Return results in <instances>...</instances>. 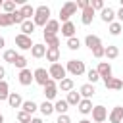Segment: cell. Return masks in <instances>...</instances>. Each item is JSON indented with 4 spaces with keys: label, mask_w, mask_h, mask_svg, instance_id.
Returning a JSON list of instances; mask_svg holds the SVG:
<instances>
[{
    "label": "cell",
    "mask_w": 123,
    "mask_h": 123,
    "mask_svg": "<svg viewBox=\"0 0 123 123\" xmlns=\"http://www.w3.org/2000/svg\"><path fill=\"white\" fill-rule=\"evenodd\" d=\"M48 21H50V8L44 6V4L38 6V8H35V17H33L35 27H44Z\"/></svg>",
    "instance_id": "6da1fadb"
},
{
    "label": "cell",
    "mask_w": 123,
    "mask_h": 123,
    "mask_svg": "<svg viewBox=\"0 0 123 123\" xmlns=\"http://www.w3.org/2000/svg\"><path fill=\"white\" fill-rule=\"evenodd\" d=\"M65 71L71 73L73 77H79L86 71V67H85V62H81V60H69L67 65H65Z\"/></svg>",
    "instance_id": "7a4b0ae2"
},
{
    "label": "cell",
    "mask_w": 123,
    "mask_h": 123,
    "mask_svg": "<svg viewBox=\"0 0 123 123\" xmlns=\"http://www.w3.org/2000/svg\"><path fill=\"white\" fill-rule=\"evenodd\" d=\"M48 75H50V79L52 81H62V79H65V75H67V71H65V67L62 65V63H50V67H48Z\"/></svg>",
    "instance_id": "3957f363"
},
{
    "label": "cell",
    "mask_w": 123,
    "mask_h": 123,
    "mask_svg": "<svg viewBox=\"0 0 123 123\" xmlns=\"http://www.w3.org/2000/svg\"><path fill=\"white\" fill-rule=\"evenodd\" d=\"M75 12H77V2H65V4L62 6V10H60V19H62V23L69 21V17H71Z\"/></svg>",
    "instance_id": "277c9868"
},
{
    "label": "cell",
    "mask_w": 123,
    "mask_h": 123,
    "mask_svg": "<svg viewBox=\"0 0 123 123\" xmlns=\"http://www.w3.org/2000/svg\"><path fill=\"white\" fill-rule=\"evenodd\" d=\"M33 79H35V83H38L40 86H46V83L50 81L48 69H44V67H37V69L33 71Z\"/></svg>",
    "instance_id": "5b68a950"
},
{
    "label": "cell",
    "mask_w": 123,
    "mask_h": 123,
    "mask_svg": "<svg viewBox=\"0 0 123 123\" xmlns=\"http://www.w3.org/2000/svg\"><path fill=\"white\" fill-rule=\"evenodd\" d=\"M96 71H98V75H100V79H102L104 83L113 77V75H111V65H110V62H100L98 67H96Z\"/></svg>",
    "instance_id": "8992f818"
},
{
    "label": "cell",
    "mask_w": 123,
    "mask_h": 123,
    "mask_svg": "<svg viewBox=\"0 0 123 123\" xmlns=\"http://www.w3.org/2000/svg\"><path fill=\"white\" fill-rule=\"evenodd\" d=\"M92 119H94V123H104L106 119H108V110L104 108V106H92Z\"/></svg>",
    "instance_id": "52a82bcc"
},
{
    "label": "cell",
    "mask_w": 123,
    "mask_h": 123,
    "mask_svg": "<svg viewBox=\"0 0 123 123\" xmlns=\"http://www.w3.org/2000/svg\"><path fill=\"white\" fill-rule=\"evenodd\" d=\"M15 44L19 46V50H31L33 48V40H31V37H27V35H15Z\"/></svg>",
    "instance_id": "ba28073f"
},
{
    "label": "cell",
    "mask_w": 123,
    "mask_h": 123,
    "mask_svg": "<svg viewBox=\"0 0 123 123\" xmlns=\"http://www.w3.org/2000/svg\"><path fill=\"white\" fill-rule=\"evenodd\" d=\"M44 96H46V100L50 102V100H54L56 96H58V85H56V81H48L46 83V86H44Z\"/></svg>",
    "instance_id": "9c48e42d"
},
{
    "label": "cell",
    "mask_w": 123,
    "mask_h": 123,
    "mask_svg": "<svg viewBox=\"0 0 123 123\" xmlns=\"http://www.w3.org/2000/svg\"><path fill=\"white\" fill-rule=\"evenodd\" d=\"M17 79H19V85H23V86H29V85L35 81V79H33V71H31V69H27V67L19 71Z\"/></svg>",
    "instance_id": "30bf717a"
},
{
    "label": "cell",
    "mask_w": 123,
    "mask_h": 123,
    "mask_svg": "<svg viewBox=\"0 0 123 123\" xmlns=\"http://www.w3.org/2000/svg\"><path fill=\"white\" fill-rule=\"evenodd\" d=\"M58 33H60V21H58V19H50V21L44 25V35L56 37Z\"/></svg>",
    "instance_id": "8fae6325"
},
{
    "label": "cell",
    "mask_w": 123,
    "mask_h": 123,
    "mask_svg": "<svg viewBox=\"0 0 123 123\" xmlns=\"http://www.w3.org/2000/svg\"><path fill=\"white\" fill-rule=\"evenodd\" d=\"M100 19H102L104 23H108V25H110V23H113V19H115V10H113V8H110V6H108V8H104V10L100 12Z\"/></svg>",
    "instance_id": "7c38bea8"
},
{
    "label": "cell",
    "mask_w": 123,
    "mask_h": 123,
    "mask_svg": "<svg viewBox=\"0 0 123 123\" xmlns=\"http://www.w3.org/2000/svg\"><path fill=\"white\" fill-rule=\"evenodd\" d=\"M85 44H86V46L90 48V52H92L94 48L102 46V40H100L98 35H86V37H85Z\"/></svg>",
    "instance_id": "4fadbf2b"
},
{
    "label": "cell",
    "mask_w": 123,
    "mask_h": 123,
    "mask_svg": "<svg viewBox=\"0 0 123 123\" xmlns=\"http://www.w3.org/2000/svg\"><path fill=\"white\" fill-rule=\"evenodd\" d=\"M123 121V106H115L110 111V123H121Z\"/></svg>",
    "instance_id": "5bb4252c"
},
{
    "label": "cell",
    "mask_w": 123,
    "mask_h": 123,
    "mask_svg": "<svg viewBox=\"0 0 123 123\" xmlns=\"http://www.w3.org/2000/svg\"><path fill=\"white\" fill-rule=\"evenodd\" d=\"M94 92H96V88H94V85H90V83H86V85H83L81 88H79V94H81V98H92L94 96Z\"/></svg>",
    "instance_id": "9a60e30c"
},
{
    "label": "cell",
    "mask_w": 123,
    "mask_h": 123,
    "mask_svg": "<svg viewBox=\"0 0 123 123\" xmlns=\"http://www.w3.org/2000/svg\"><path fill=\"white\" fill-rule=\"evenodd\" d=\"M60 31H62V35H63V37H67V38L75 37V25H73L71 21H65V23H62Z\"/></svg>",
    "instance_id": "2e32d148"
},
{
    "label": "cell",
    "mask_w": 123,
    "mask_h": 123,
    "mask_svg": "<svg viewBox=\"0 0 123 123\" xmlns=\"http://www.w3.org/2000/svg\"><path fill=\"white\" fill-rule=\"evenodd\" d=\"M73 79L71 77H65V79H62L60 83H58V90H62V92H71L73 90Z\"/></svg>",
    "instance_id": "e0dca14e"
},
{
    "label": "cell",
    "mask_w": 123,
    "mask_h": 123,
    "mask_svg": "<svg viewBox=\"0 0 123 123\" xmlns=\"http://www.w3.org/2000/svg\"><path fill=\"white\" fill-rule=\"evenodd\" d=\"M8 104H10V108H21V104H23L21 94H19V92H10V96H8Z\"/></svg>",
    "instance_id": "ac0fdd59"
},
{
    "label": "cell",
    "mask_w": 123,
    "mask_h": 123,
    "mask_svg": "<svg viewBox=\"0 0 123 123\" xmlns=\"http://www.w3.org/2000/svg\"><path fill=\"white\" fill-rule=\"evenodd\" d=\"M92 17H94V10L88 6V8H85V10H83L81 23H83V25H90V23H92Z\"/></svg>",
    "instance_id": "d6986e66"
},
{
    "label": "cell",
    "mask_w": 123,
    "mask_h": 123,
    "mask_svg": "<svg viewBox=\"0 0 123 123\" xmlns=\"http://www.w3.org/2000/svg\"><path fill=\"white\" fill-rule=\"evenodd\" d=\"M31 56L33 58H44L46 56V46L44 44H33V48H31Z\"/></svg>",
    "instance_id": "ffe728a7"
},
{
    "label": "cell",
    "mask_w": 123,
    "mask_h": 123,
    "mask_svg": "<svg viewBox=\"0 0 123 123\" xmlns=\"http://www.w3.org/2000/svg\"><path fill=\"white\" fill-rule=\"evenodd\" d=\"M19 13H21L23 19H31V17H35V8L31 4H23L21 10H19Z\"/></svg>",
    "instance_id": "44dd1931"
},
{
    "label": "cell",
    "mask_w": 123,
    "mask_h": 123,
    "mask_svg": "<svg viewBox=\"0 0 123 123\" xmlns=\"http://www.w3.org/2000/svg\"><path fill=\"white\" fill-rule=\"evenodd\" d=\"M35 33V23L31 21V19H25L23 23H21V35H27V37H31Z\"/></svg>",
    "instance_id": "7402d4cb"
},
{
    "label": "cell",
    "mask_w": 123,
    "mask_h": 123,
    "mask_svg": "<svg viewBox=\"0 0 123 123\" xmlns=\"http://www.w3.org/2000/svg\"><path fill=\"white\" fill-rule=\"evenodd\" d=\"M46 60L50 63H58V60H60V48H46Z\"/></svg>",
    "instance_id": "603a6c76"
},
{
    "label": "cell",
    "mask_w": 123,
    "mask_h": 123,
    "mask_svg": "<svg viewBox=\"0 0 123 123\" xmlns=\"http://www.w3.org/2000/svg\"><path fill=\"white\" fill-rule=\"evenodd\" d=\"M104 85H106V88H110V90H121V88H123V81H121V79H115V77H111V79L106 81Z\"/></svg>",
    "instance_id": "cb8c5ba5"
},
{
    "label": "cell",
    "mask_w": 123,
    "mask_h": 123,
    "mask_svg": "<svg viewBox=\"0 0 123 123\" xmlns=\"http://www.w3.org/2000/svg\"><path fill=\"white\" fill-rule=\"evenodd\" d=\"M83 98H81V94L77 92V90H71V92H67V98H65V102L69 104V106H79V102H81Z\"/></svg>",
    "instance_id": "d4e9b609"
},
{
    "label": "cell",
    "mask_w": 123,
    "mask_h": 123,
    "mask_svg": "<svg viewBox=\"0 0 123 123\" xmlns=\"http://www.w3.org/2000/svg\"><path fill=\"white\" fill-rule=\"evenodd\" d=\"M77 108H79V111H81V113H85V115H86V113H90V111H92V102H90L88 98H83V100L79 102V106H77Z\"/></svg>",
    "instance_id": "484cf974"
},
{
    "label": "cell",
    "mask_w": 123,
    "mask_h": 123,
    "mask_svg": "<svg viewBox=\"0 0 123 123\" xmlns=\"http://www.w3.org/2000/svg\"><path fill=\"white\" fill-rule=\"evenodd\" d=\"M38 110H40V113H42V115H46V117H48V115H52V113H54V104H52V102H48V100H44V102L38 106Z\"/></svg>",
    "instance_id": "4316f807"
},
{
    "label": "cell",
    "mask_w": 123,
    "mask_h": 123,
    "mask_svg": "<svg viewBox=\"0 0 123 123\" xmlns=\"http://www.w3.org/2000/svg\"><path fill=\"white\" fill-rule=\"evenodd\" d=\"M104 56L108 60H115L119 56V48L117 46H104Z\"/></svg>",
    "instance_id": "83f0119b"
},
{
    "label": "cell",
    "mask_w": 123,
    "mask_h": 123,
    "mask_svg": "<svg viewBox=\"0 0 123 123\" xmlns=\"http://www.w3.org/2000/svg\"><path fill=\"white\" fill-rule=\"evenodd\" d=\"M44 42H46V48H58L60 46V37H50V35H44Z\"/></svg>",
    "instance_id": "f1b7e54d"
},
{
    "label": "cell",
    "mask_w": 123,
    "mask_h": 123,
    "mask_svg": "<svg viewBox=\"0 0 123 123\" xmlns=\"http://www.w3.org/2000/svg\"><path fill=\"white\" fill-rule=\"evenodd\" d=\"M21 108H23V111H27L29 115L31 113H35L37 110H38V106L33 102V100H23V104H21Z\"/></svg>",
    "instance_id": "f546056e"
},
{
    "label": "cell",
    "mask_w": 123,
    "mask_h": 123,
    "mask_svg": "<svg viewBox=\"0 0 123 123\" xmlns=\"http://www.w3.org/2000/svg\"><path fill=\"white\" fill-rule=\"evenodd\" d=\"M67 110H69V104H67L65 100H58V102L54 104V111H58L60 115H62V113H67Z\"/></svg>",
    "instance_id": "4dcf8cb0"
},
{
    "label": "cell",
    "mask_w": 123,
    "mask_h": 123,
    "mask_svg": "<svg viewBox=\"0 0 123 123\" xmlns=\"http://www.w3.org/2000/svg\"><path fill=\"white\" fill-rule=\"evenodd\" d=\"M8 96H10V86H8L6 81H0V102L8 100Z\"/></svg>",
    "instance_id": "1f68e13d"
},
{
    "label": "cell",
    "mask_w": 123,
    "mask_h": 123,
    "mask_svg": "<svg viewBox=\"0 0 123 123\" xmlns=\"http://www.w3.org/2000/svg\"><path fill=\"white\" fill-rule=\"evenodd\" d=\"M2 10H4V13H13V12H15V2H13V0L2 2Z\"/></svg>",
    "instance_id": "d6a6232c"
},
{
    "label": "cell",
    "mask_w": 123,
    "mask_h": 123,
    "mask_svg": "<svg viewBox=\"0 0 123 123\" xmlns=\"http://www.w3.org/2000/svg\"><path fill=\"white\" fill-rule=\"evenodd\" d=\"M121 31H123V25H121L119 21H113V23H110V35L117 37V35H119Z\"/></svg>",
    "instance_id": "836d02e7"
},
{
    "label": "cell",
    "mask_w": 123,
    "mask_h": 123,
    "mask_svg": "<svg viewBox=\"0 0 123 123\" xmlns=\"http://www.w3.org/2000/svg\"><path fill=\"white\" fill-rule=\"evenodd\" d=\"M13 65L21 71V69H25L27 67V58L25 56H21V54H17V58H15V62H13Z\"/></svg>",
    "instance_id": "e575fe53"
},
{
    "label": "cell",
    "mask_w": 123,
    "mask_h": 123,
    "mask_svg": "<svg viewBox=\"0 0 123 123\" xmlns=\"http://www.w3.org/2000/svg\"><path fill=\"white\" fill-rule=\"evenodd\" d=\"M10 25H13L12 13H0V27H10Z\"/></svg>",
    "instance_id": "d590c367"
},
{
    "label": "cell",
    "mask_w": 123,
    "mask_h": 123,
    "mask_svg": "<svg viewBox=\"0 0 123 123\" xmlns=\"http://www.w3.org/2000/svg\"><path fill=\"white\" fill-rule=\"evenodd\" d=\"M67 48H69V50H79V48H81V40H79L77 37L67 38Z\"/></svg>",
    "instance_id": "8d00e7d4"
},
{
    "label": "cell",
    "mask_w": 123,
    "mask_h": 123,
    "mask_svg": "<svg viewBox=\"0 0 123 123\" xmlns=\"http://www.w3.org/2000/svg\"><path fill=\"white\" fill-rule=\"evenodd\" d=\"M15 58H17V52H15V50H6V52H4V62L13 63V62H15Z\"/></svg>",
    "instance_id": "74e56055"
},
{
    "label": "cell",
    "mask_w": 123,
    "mask_h": 123,
    "mask_svg": "<svg viewBox=\"0 0 123 123\" xmlns=\"http://www.w3.org/2000/svg\"><path fill=\"white\" fill-rule=\"evenodd\" d=\"M86 79L90 81V85H94L96 81H100V75H98L96 69H88V71H86Z\"/></svg>",
    "instance_id": "f35d334b"
},
{
    "label": "cell",
    "mask_w": 123,
    "mask_h": 123,
    "mask_svg": "<svg viewBox=\"0 0 123 123\" xmlns=\"http://www.w3.org/2000/svg\"><path fill=\"white\" fill-rule=\"evenodd\" d=\"M31 119H33V117H31L27 111H23V110L17 113V121H19V123H31Z\"/></svg>",
    "instance_id": "ab89813d"
},
{
    "label": "cell",
    "mask_w": 123,
    "mask_h": 123,
    "mask_svg": "<svg viewBox=\"0 0 123 123\" xmlns=\"http://www.w3.org/2000/svg\"><path fill=\"white\" fill-rule=\"evenodd\" d=\"M90 8H92L94 12H96V10H100V12H102L106 6H104V2H102V0H92V2H90Z\"/></svg>",
    "instance_id": "60d3db41"
},
{
    "label": "cell",
    "mask_w": 123,
    "mask_h": 123,
    "mask_svg": "<svg viewBox=\"0 0 123 123\" xmlns=\"http://www.w3.org/2000/svg\"><path fill=\"white\" fill-rule=\"evenodd\" d=\"M12 21H13V23H17V25H21V23L25 21V19L21 17V13H19V10H15V12L12 13Z\"/></svg>",
    "instance_id": "b9f144b4"
},
{
    "label": "cell",
    "mask_w": 123,
    "mask_h": 123,
    "mask_svg": "<svg viewBox=\"0 0 123 123\" xmlns=\"http://www.w3.org/2000/svg\"><path fill=\"white\" fill-rule=\"evenodd\" d=\"M92 56H94V58H104V46L94 48V50H92Z\"/></svg>",
    "instance_id": "7bdbcfd3"
},
{
    "label": "cell",
    "mask_w": 123,
    "mask_h": 123,
    "mask_svg": "<svg viewBox=\"0 0 123 123\" xmlns=\"http://www.w3.org/2000/svg\"><path fill=\"white\" fill-rule=\"evenodd\" d=\"M56 123H71V119H69V115H67V113H62V115H58Z\"/></svg>",
    "instance_id": "ee69618b"
},
{
    "label": "cell",
    "mask_w": 123,
    "mask_h": 123,
    "mask_svg": "<svg viewBox=\"0 0 123 123\" xmlns=\"http://www.w3.org/2000/svg\"><path fill=\"white\" fill-rule=\"evenodd\" d=\"M88 6H90L88 0H79V2H77V8H81V10H85V8H88Z\"/></svg>",
    "instance_id": "f6af8a7d"
},
{
    "label": "cell",
    "mask_w": 123,
    "mask_h": 123,
    "mask_svg": "<svg viewBox=\"0 0 123 123\" xmlns=\"http://www.w3.org/2000/svg\"><path fill=\"white\" fill-rule=\"evenodd\" d=\"M115 17H117V21L123 25V8H119V10L115 12Z\"/></svg>",
    "instance_id": "bcb514c9"
},
{
    "label": "cell",
    "mask_w": 123,
    "mask_h": 123,
    "mask_svg": "<svg viewBox=\"0 0 123 123\" xmlns=\"http://www.w3.org/2000/svg\"><path fill=\"white\" fill-rule=\"evenodd\" d=\"M4 77H6V69L0 65V81H4Z\"/></svg>",
    "instance_id": "7dc6e473"
},
{
    "label": "cell",
    "mask_w": 123,
    "mask_h": 123,
    "mask_svg": "<svg viewBox=\"0 0 123 123\" xmlns=\"http://www.w3.org/2000/svg\"><path fill=\"white\" fill-rule=\"evenodd\" d=\"M31 123H42V119H40V117H33V119H31Z\"/></svg>",
    "instance_id": "c3c4849f"
},
{
    "label": "cell",
    "mask_w": 123,
    "mask_h": 123,
    "mask_svg": "<svg viewBox=\"0 0 123 123\" xmlns=\"http://www.w3.org/2000/svg\"><path fill=\"white\" fill-rule=\"evenodd\" d=\"M4 44H6V40H4V37H0V48H4Z\"/></svg>",
    "instance_id": "681fc988"
},
{
    "label": "cell",
    "mask_w": 123,
    "mask_h": 123,
    "mask_svg": "<svg viewBox=\"0 0 123 123\" xmlns=\"http://www.w3.org/2000/svg\"><path fill=\"white\" fill-rule=\"evenodd\" d=\"M79 123H92V121H88V119H81Z\"/></svg>",
    "instance_id": "f907efd6"
},
{
    "label": "cell",
    "mask_w": 123,
    "mask_h": 123,
    "mask_svg": "<svg viewBox=\"0 0 123 123\" xmlns=\"http://www.w3.org/2000/svg\"><path fill=\"white\" fill-rule=\"evenodd\" d=\"M0 123H4V115L2 113H0Z\"/></svg>",
    "instance_id": "816d5d0a"
},
{
    "label": "cell",
    "mask_w": 123,
    "mask_h": 123,
    "mask_svg": "<svg viewBox=\"0 0 123 123\" xmlns=\"http://www.w3.org/2000/svg\"><path fill=\"white\" fill-rule=\"evenodd\" d=\"M121 8H123V0H121Z\"/></svg>",
    "instance_id": "f5cc1de1"
},
{
    "label": "cell",
    "mask_w": 123,
    "mask_h": 123,
    "mask_svg": "<svg viewBox=\"0 0 123 123\" xmlns=\"http://www.w3.org/2000/svg\"><path fill=\"white\" fill-rule=\"evenodd\" d=\"M0 8H2V0H0Z\"/></svg>",
    "instance_id": "db71d44e"
},
{
    "label": "cell",
    "mask_w": 123,
    "mask_h": 123,
    "mask_svg": "<svg viewBox=\"0 0 123 123\" xmlns=\"http://www.w3.org/2000/svg\"><path fill=\"white\" fill-rule=\"evenodd\" d=\"M104 123H106V121H104Z\"/></svg>",
    "instance_id": "11a10c76"
}]
</instances>
